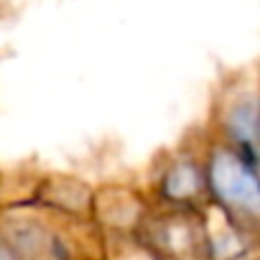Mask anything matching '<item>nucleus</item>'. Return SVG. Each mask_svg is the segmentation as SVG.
<instances>
[{
    "label": "nucleus",
    "instance_id": "obj_2",
    "mask_svg": "<svg viewBox=\"0 0 260 260\" xmlns=\"http://www.w3.org/2000/svg\"><path fill=\"white\" fill-rule=\"evenodd\" d=\"M148 240L158 250V255L169 260H202L207 250L204 230L197 217L186 209L169 212L151 222Z\"/></svg>",
    "mask_w": 260,
    "mask_h": 260
},
{
    "label": "nucleus",
    "instance_id": "obj_4",
    "mask_svg": "<svg viewBox=\"0 0 260 260\" xmlns=\"http://www.w3.org/2000/svg\"><path fill=\"white\" fill-rule=\"evenodd\" d=\"M204 181H202V169L194 164V161H174L166 171H164V179H161V191L164 197L171 202V204H179V207H189L199 191H202Z\"/></svg>",
    "mask_w": 260,
    "mask_h": 260
},
{
    "label": "nucleus",
    "instance_id": "obj_5",
    "mask_svg": "<svg viewBox=\"0 0 260 260\" xmlns=\"http://www.w3.org/2000/svg\"><path fill=\"white\" fill-rule=\"evenodd\" d=\"M0 260H13V257H11V255H8L6 250H0Z\"/></svg>",
    "mask_w": 260,
    "mask_h": 260
},
{
    "label": "nucleus",
    "instance_id": "obj_3",
    "mask_svg": "<svg viewBox=\"0 0 260 260\" xmlns=\"http://www.w3.org/2000/svg\"><path fill=\"white\" fill-rule=\"evenodd\" d=\"M224 130L237 153L260 171V89L245 92L224 112Z\"/></svg>",
    "mask_w": 260,
    "mask_h": 260
},
{
    "label": "nucleus",
    "instance_id": "obj_1",
    "mask_svg": "<svg viewBox=\"0 0 260 260\" xmlns=\"http://www.w3.org/2000/svg\"><path fill=\"white\" fill-rule=\"evenodd\" d=\"M207 184L222 209L245 227H260V176L237 151L214 148L207 161Z\"/></svg>",
    "mask_w": 260,
    "mask_h": 260
}]
</instances>
